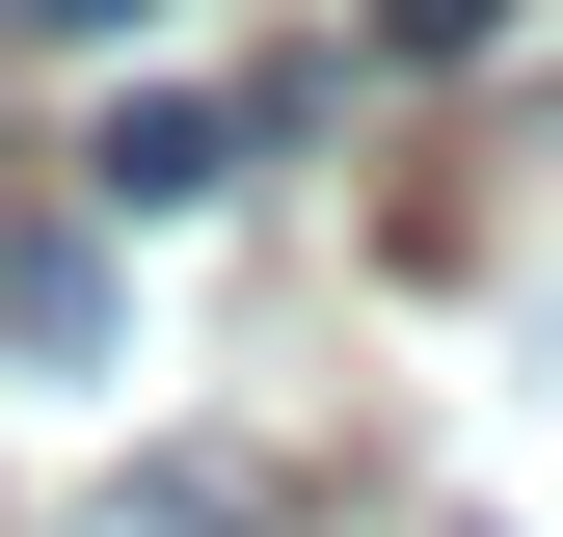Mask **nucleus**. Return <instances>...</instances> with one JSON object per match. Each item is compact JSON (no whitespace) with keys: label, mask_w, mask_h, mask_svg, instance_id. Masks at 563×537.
<instances>
[{"label":"nucleus","mask_w":563,"mask_h":537,"mask_svg":"<svg viewBox=\"0 0 563 537\" xmlns=\"http://www.w3.org/2000/svg\"><path fill=\"white\" fill-rule=\"evenodd\" d=\"M108 216H216V188H242V108H108Z\"/></svg>","instance_id":"nucleus-1"},{"label":"nucleus","mask_w":563,"mask_h":537,"mask_svg":"<svg viewBox=\"0 0 563 537\" xmlns=\"http://www.w3.org/2000/svg\"><path fill=\"white\" fill-rule=\"evenodd\" d=\"M54 537H268V457H134V484H81Z\"/></svg>","instance_id":"nucleus-2"},{"label":"nucleus","mask_w":563,"mask_h":537,"mask_svg":"<svg viewBox=\"0 0 563 537\" xmlns=\"http://www.w3.org/2000/svg\"><path fill=\"white\" fill-rule=\"evenodd\" d=\"M0 350L81 376V350H108V268H81V242H0Z\"/></svg>","instance_id":"nucleus-3"},{"label":"nucleus","mask_w":563,"mask_h":537,"mask_svg":"<svg viewBox=\"0 0 563 537\" xmlns=\"http://www.w3.org/2000/svg\"><path fill=\"white\" fill-rule=\"evenodd\" d=\"M376 54H510V0H376Z\"/></svg>","instance_id":"nucleus-4"},{"label":"nucleus","mask_w":563,"mask_h":537,"mask_svg":"<svg viewBox=\"0 0 563 537\" xmlns=\"http://www.w3.org/2000/svg\"><path fill=\"white\" fill-rule=\"evenodd\" d=\"M0 28H134V0H0Z\"/></svg>","instance_id":"nucleus-5"}]
</instances>
